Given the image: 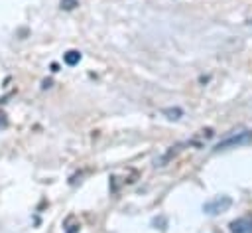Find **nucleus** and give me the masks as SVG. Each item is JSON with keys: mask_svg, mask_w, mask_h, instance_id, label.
Instances as JSON below:
<instances>
[{"mask_svg": "<svg viewBox=\"0 0 252 233\" xmlns=\"http://www.w3.org/2000/svg\"><path fill=\"white\" fill-rule=\"evenodd\" d=\"M161 113H163L167 118H171V120H177V118L183 115V111H181L179 107H173V109H163Z\"/></svg>", "mask_w": 252, "mask_h": 233, "instance_id": "423d86ee", "label": "nucleus"}, {"mask_svg": "<svg viewBox=\"0 0 252 233\" xmlns=\"http://www.w3.org/2000/svg\"><path fill=\"white\" fill-rule=\"evenodd\" d=\"M230 205H232V199L228 195H219V197H213L207 203H203V211L209 215H219V213L226 211Z\"/></svg>", "mask_w": 252, "mask_h": 233, "instance_id": "f03ea898", "label": "nucleus"}, {"mask_svg": "<svg viewBox=\"0 0 252 233\" xmlns=\"http://www.w3.org/2000/svg\"><path fill=\"white\" fill-rule=\"evenodd\" d=\"M6 126H8V118L4 113H0V128H6Z\"/></svg>", "mask_w": 252, "mask_h": 233, "instance_id": "6e6552de", "label": "nucleus"}, {"mask_svg": "<svg viewBox=\"0 0 252 233\" xmlns=\"http://www.w3.org/2000/svg\"><path fill=\"white\" fill-rule=\"evenodd\" d=\"M209 138H213V128H203V130H199V132L191 138V144H195V146H203Z\"/></svg>", "mask_w": 252, "mask_h": 233, "instance_id": "20e7f679", "label": "nucleus"}, {"mask_svg": "<svg viewBox=\"0 0 252 233\" xmlns=\"http://www.w3.org/2000/svg\"><path fill=\"white\" fill-rule=\"evenodd\" d=\"M252 142V130H240V132H234L226 138H222L215 148L217 150H226V148H236V146H244V144H250Z\"/></svg>", "mask_w": 252, "mask_h": 233, "instance_id": "f257e3e1", "label": "nucleus"}, {"mask_svg": "<svg viewBox=\"0 0 252 233\" xmlns=\"http://www.w3.org/2000/svg\"><path fill=\"white\" fill-rule=\"evenodd\" d=\"M228 229H230V233H252V219L238 217V219L230 221Z\"/></svg>", "mask_w": 252, "mask_h": 233, "instance_id": "7ed1b4c3", "label": "nucleus"}, {"mask_svg": "<svg viewBox=\"0 0 252 233\" xmlns=\"http://www.w3.org/2000/svg\"><path fill=\"white\" fill-rule=\"evenodd\" d=\"M63 61L73 67V65H77V63L81 61V53H79L77 49H69L67 53H63Z\"/></svg>", "mask_w": 252, "mask_h": 233, "instance_id": "39448f33", "label": "nucleus"}, {"mask_svg": "<svg viewBox=\"0 0 252 233\" xmlns=\"http://www.w3.org/2000/svg\"><path fill=\"white\" fill-rule=\"evenodd\" d=\"M77 6V0H61V8L65 10H73Z\"/></svg>", "mask_w": 252, "mask_h": 233, "instance_id": "0eeeda50", "label": "nucleus"}]
</instances>
